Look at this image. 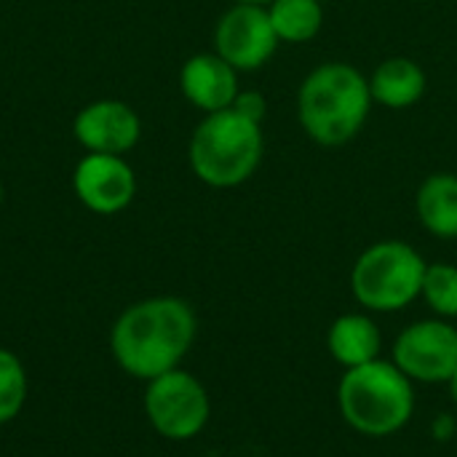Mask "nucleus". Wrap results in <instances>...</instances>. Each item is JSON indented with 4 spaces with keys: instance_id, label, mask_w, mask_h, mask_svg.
<instances>
[{
    "instance_id": "obj_1",
    "label": "nucleus",
    "mask_w": 457,
    "mask_h": 457,
    "mask_svg": "<svg viewBox=\"0 0 457 457\" xmlns=\"http://www.w3.org/2000/svg\"><path fill=\"white\" fill-rule=\"evenodd\" d=\"M195 311L179 297H150L129 305L110 332L118 367L137 380H155L179 367L195 343Z\"/></svg>"
},
{
    "instance_id": "obj_2",
    "label": "nucleus",
    "mask_w": 457,
    "mask_h": 457,
    "mask_svg": "<svg viewBox=\"0 0 457 457\" xmlns=\"http://www.w3.org/2000/svg\"><path fill=\"white\" fill-rule=\"evenodd\" d=\"M372 107L370 80L345 62L319 64L300 86L297 118L303 131L324 147L351 142Z\"/></svg>"
},
{
    "instance_id": "obj_3",
    "label": "nucleus",
    "mask_w": 457,
    "mask_h": 457,
    "mask_svg": "<svg viewBox=\"0 0 457 457\" xmlns=\"http://www.w3.org/2000/svg\"><path fill=\"white\" fill-rule=\"evenodd\" d=\"M337 410L361 436H394L415 415V383L394 361L375 359L345 370L337 383Z\"/></svg>"
},
{
    "instance_id": "obj_4",
    "label": "nucleus",
    "mask_w": 457,
    "mask_h": 457,
    "mask_svg": "<svg viewBox=\"0 0 457 457\" xmlns=\"http://www.w3.org/2000/svg\"><path fill=\"white\" fill-rule=\"evenodd\" d=\"M262 153V123H254L228 107L209 112L195 126L187 161L193 174L209 187H236L257 171Z\"/></svg>"
},
{
    "instance_id": "obj_5",
    "label": "nucleus",
    "mask_w": 457,
    "mask_h": 457,
    "mask_svg": "<svg viewBox=\"0 0 457 457\" xmlns=\"http://www.w3.org/2000/svg\"><path fill=\"white\" fill-rule=\"evenodd\" d=\"M428 262L404 241H378L367 246L351 268V292L372 313L404 311L420 297Z\"/></svg>"
},
{
    "instance_id": "obj_6",
    "label": "nucleus",
    "mask_w": 457,
    "mask_h": 457,
    "mask_svg": "<svg viewBox=\"0 0 457 457\" xmlns=\"http://www.w3.org/2000/svg\"><path fill=\"white\" fill-rule=\"evenodd\" d=\"M145 412L150 426L163 439L187 442L206 428L212 418V402L204 383L177 367L147 383Z\"/></svg>"
},
{
    "instance_id": "obj_7",
    "label": "nucleus",
    "mask_w": 457,
    "mask_h": 457,
    "mask_svg": "<svg viewBox=\"0 0 457 457\" xmlns=\"http://www.w3.org/2000/svg\"><path fill=\"white\" fill-rule=\"evenodd\" d=\"M412 383L439 386L457 372V327L445 319H423L404 327L391 359Z\"/></svg>"
},
{
    "instance_id": "obj_8",
    "label": "nucleus",
    "mask_w": 457,
    "mask_h": 457,
    "mask_svg": "<svg viewBox=\"0 0 457 457\" xmlns=\"http://www.w3.org/2000/svg\"><path fill=\"white\" fill-rule=\"evenodd\" d=\"M278 43L281 40L273 29L268 5L236 3L230 11L220 16L214 29L217 54L238 72H252L268 64Z\"/></svg>"
},
{
    "instance_id": "obj_9",
    "label": "nucleus",
    "mask_w": 457,
    "mask_h": 457,
    "mask_svg": "<svg viewBox=\"0 0 457 457\" xmlns=\"http://www.w3.org/2000/svg\"><path fill=\"white\" fill-rule=\"evenodd\" d=\"M72 193L88 212L110 217L123 212L134 201L137 177L123 155L86 153L75 163Z\"/></svg>"
},
{
    "instance_id": "obj_10",
    "label": "nucleus",
    "mask_w": 457,
    "mask_h": 457,
    "mask_svg": "<svg viewBox=\"0 0 457 457\" xmlns=\"http://www.w3.org/2000/svg\"><path fill=\"white\" fill-rule=\"evenodd\" d=\"M72 134L88 153L126 155L142 137V120L134 107L120 99H96L78 110Z\"/></svg>"
},
{
    "instance_id": "obj_11",
    "label": "nucleus",
    "mask_w": 457,
    "mask_h": 457,
    "mask_svg": "<svg viewBox=\"0 0 457 457\" xmlns=\"http://www.w3.org/2000/svg\"><path fill=\"white\" fill-rule=\"evenodd\" d=\"M179 88L185 99L201 112H220L233 107L238 96V70L217 51L195 54L179 70Z\"/></svg>"
},
{
    "instance_id": "obj_12",
    "label": "nucleus",
    "mask_w": 457,
    "mask_h": 457,
    "mask_svg": "<svg viewBox=\"0 0 457 457\" xmlns=\"http://www.w3.org/2000/svg\"><path fill=\"white\" fill-rule=\"evenodd\" d=\"M327 348L329 356L343 367H364L375 359H380L383 351V335L380 327L367 313H343L332 321L327 332Z\"/></svg>"
},
{
    "instance_id": "obj_13",
    "label": "nucleus",
    "mask_w": 457,
    "mask_h": 457,
    "mask_svg": "<svg viewBox=\"0 0 457 457\" xmlns=\"http://www.w3.org/2000/svg\"><path fill=\"white\" fill-rule=\"evenodd\" d=\"M370 91L372 102L391 110H407L426 94V72L418 62L407 56H391L380 62L372 72Z\"/></svg>"
},
{
    "instance_id": "obj_14",
    "label": "nucleus",
    "mask_w": 457,
    "mask_h": 457,
    "mask_svg": "<svg viewBox=\"0 0 457 457\" xmlns=\"http://www.w3.org/2000/svg\"><path fill=\"white\" fill-rule=\"evenodd\" d=\"M415 209L431 236L445 241L457 238V174H431L415 195Z\"/></svg>"
},
{
    "instance_id": "obj_15",
    "label": "nucleus",
    "mask_w": 457,
    "mask_h": 457,
    "mask_svg": "<svg viewBox=\"0 0 457 457\" xmlns=\"http://www.w3.org/2000/svg\"><path fill=\"white\" fill-rule=\"evenodd\" d=\"M268 13L278 40L287 43H308L324 24L321 0H273Z\"/></svg>"
},
{
    "instance_id": "obj_16",
    "label": "nucleus",
    "mask_w": 457,
    "mask_h": 457,
    "mask_svg": "<svg viewBox=\"0 0 457 457\" xmlns=\"http://www.w3.org/2000/svg\"><path fill=\"white\" fill-rule=\"evenodd\" d=\"M420 297L436 313V319H457V265L434 262L426 268Z\"/></svg>"
},
{
    "instance_id": "obj_17",
    "label": "nucleus",
    "mask_w": 457,
    "mask_h": 457,
    "mask_svg": "<svg viewBox=\"0 0 457 457\" xmlns=\"http://www.w3.org/2000/svg\"><path fill=\"white\" fill-rule=\"evenodd\" d=\"M27 402V372L19 356L0 348V426L19 418Z\"/></svg>"
},
{
    "instance_id": "obj_18",
    "label": "nucleus",
    "mask_w": 457,
    "mask_h": 457,
    "mask_svg": "<svg viewBox=\"0 0 457 457\" xmlns=\"http://www.w3.org/2000/svg\"><path fill=\"white\" fill-rule=\"evenodd\" d=\"M233 110L241 112L244 118L254 120V123H262L268 104H265V96L260 91H238V96L233 102Z\"/></svg>"
},
{
    "instance_id": "obj_19",
    "label": "nucleus",
    "mask_w": 457,
    "mask_h": 457,
    "mask_svg": "<svg viewBox=\"0 0 457 457\" xmlns=\"http://www.w3.org/2000/svg\"><path fill=\"white\" fill-rule=\"evenodd\" d=\"M447 388H450V396H453V402H455V407H457V372L453 375V378H450Z\"/></svg>"
},
{
    "instance_id": "obj_20",
    "label": "nucleus",
    "mask_w": 457,
    "mask_h": 457,
    "mask_svg": "<svg viewBox=\"0 0 457 457\" xmlns=\"http://www.w3.org/2000/svg\"><path fill=\"white\" fill-rule=\"evenodd\" d=\"M236 3H249V5H270L273 0H236Z\"/></svg>"
},
{
    "instance_id": "obj_21",
    "label": "nucleus",
    "mask_w": 457,
    "mask_h": 457,
    "mask_svg": "<svg viewBox=\"0 0 457 457\" xmlns=\"http://www.w3.org/2000/svg\"><path fill=\"white\" fill-rule=\"evenodd\" d=\"M0 206H3V182H0Z\"/></svg>"
}]
</instances>
